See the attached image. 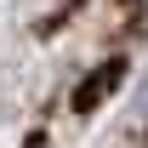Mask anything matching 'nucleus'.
Here are the masks:
<instances>
[{"mask_svg":"<svg viewBox=\"0 0 148 148\" xmlns=\"http://www.w3.org/2000/svg\"><path fill=\"white\" fill-rule=\"evenodd\" d=\"M120 74H125V69H120V63H103V69H97L91 80H86V91L74 97V103H80V114L91 108V103H97V97H103V91H114V86H120Z\"/></svg>","mask_w":148,"mask_h":148,"instance_id":"f257e3e1","label":"nucleus"}]
</instances>
